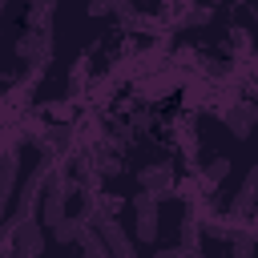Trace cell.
<instances>
[{
  "label": "cell",
  "mask_w": 258,
  "mask_h": 258,
  "mask_svg": "<svg viewBox=\"0 0 258 258\" xmlns=\"http://www.w3.org/2000/svg\"><path fill=\"white\" fill-rule=\"evenodd\" d=\"M44 181H48V165H40L28 181H24V189H20V218H40V206H44Z\"/></svg>",
  "instance_id": "8992f818"
},
{
  "label": "cell",
  "mask_w": 258,
  "mask_h": 258,
  "mask_svg": "<svg viewBox=\"0 0 258 258\" xmlns=\"http://www.w3.org/2000/svg\"><path fill=\"white\" fill-rule=\"evenodd\" d=\"M24 24H28V32H52V8H28Z\"/></svg>",
  "instance_id": "4fadbf2b"
},
{
  "label": "cell",
  "mask_w": 258,
  "mask_h": 258,
  "mask_svg": "<svg viewBox=\"0 0 258 258\" xmlns=\"http://www.w3.org/2000/svg\"><path fill=\"white\" fill-rule=\"evenodd\" d=\"M198 246H202V214L189 206V214L181 218V250H189V254H194Z\"/></svg>",
  "instance_id": "30bf717a"
},
{
  "label": "cell",
  "mask_w": 258,
  "mask_h": 258,
  "mask_svg": "<svg viewBox=\"0 0 258 258\" xmlns=\"http://www.w3.org/2000/svg\"><path fill=\"white\" fill-rule=\"evenodd\" d=\"M185 85V69H177V64H165V69H157L153 77H141L137 81V97L141 101H165L173 89H181Z\"/></svg>",
  "instance_id": "6da1fadb"
},
{
  "label": "cell",
  "mask_w": 258,
  "mask_h": 258,
  "mask_svg": "<svg viewBox=\"0 0 258 258\" xmlns=\"http://www.w3.org/2000/svg\"><path fill=\"white\" fill-rule=\"evenodd\" d=\"M64 202H69V198H64L56 185H48V194H44V206H40V218H44V226H48V230H56V226L69 218V214H64Z\"/></svg>",
  "instance_id": "ba28073f"
},
{
  "label": "cell",
  "mask_w": 258,
  "mask_h": 258,
  "mask_svg": "<svg viewBox=\"0 0 258 258\" xmlns=\"http://www.w3.org/2000/svg\"><path fill=\"white\" fill-rule=\"evenodd\" d=\"M12 117H16V109H12V101H4V97H0V121H12Z\"/></svg>",
  "instance_id": "d6986e66"
},
{
  "label": "cell",
  "mask_w": 258,
  "mask_h": 258,
  "mask_svg": "<svg viewBox=\"0 0 258 258\" xmlns=\"http://www.w3.org/2000/svg\"><path fill=\"white\" fill-rule=\"evenodd\" d=\"M254 202H258V185H254V181H246V185L238 189V198H234L230 214H234V218H250V214H254Z\"/></svg>",
  "instance_id": "8fae6325"
},
{
  "label": "cell",
  "mask_w": 258,
  "mask_h": 258,
  "mask_svg": "<svg viewBox=\"0 0 258 258\" xmlns=\"http://www.w3.org/2000/svg\"><path fill=\"white\" fill-rule=\"evenodd\" d=\"M210 16H214V8H210V4H198V8H189V24H210Z\"/></svg>",
  "instance_id": "9a60e30c"
},
{
  "label": "cell",
  "mask_w": 258,
  "mask_h": 258,
  "mask_svg": "<svg viewBox=\"0 0 258 258\" xmlns=\"http://www.w3.org/2000/svg\"><path fill=\"white\" fill-rule=\"evenodd\" d=\"M113 12V0H89V16H105Z\"/></svg>",
  "instance_id": "e0dca14e"
},
{
  "label": "cell",
  "mask_w": 258,
  "mask_h": 258,
  "mask_svg": "<svg viewBox=\"0 0 258 258\" xmlns=\"http://www.w3.org/2000/svg\"><path fill=\"white\" fill-rule=\"evenodd\" d=\"M16 56L28 60V64H36V69H44L52 60V32H20Z\"/></svg>",
  "instance_id": "3957f363"
},
{
  "label": "cell",
  "mask_w": 258,
  "mask_h": 258,
  "mask_svg": "<svg viewBox=\"0 0 258 258\" xmlns=\"http://www.w3.org/2000/svg\"><path fill=\"white\" fill-rule=\"evenodd\" d=\"M85 226H89V218H85V214H77V218H64V222H60V226L52 230V238H56L60 246H64V242H77Z\"/></svg>",
  "instance_id": "7c38bea8"
},
{
  "label": "cell",
  "mask_w": 258,
  "mask_h": 258,
  "mask_svg": "<svg viewBox=\"0 0 258 258\" xmlns=\"http://www.w3.org/2000/svg\"><path fill=\"white\" fill-rule=\"evenodd\" d=\"M218 117L226 121V129H230L234 137H250V129L258 125V101H242V97H238V101H234L230 109H222Z\"/></svg>",
  "instance_id": "277c9868"
},
{
  "label": "cell",
  "mask_w": 258,
  "mask_h": 258,
  "mask_svg": "<svg viewBox=\"0 0 258 258\" xmlns=\"http://www.w3.org/2000/svg\"><path fill=\"white\" fill-rule=\"evenodd\" d=\"M246 181H254V185H258V161L250 165V173H246Z\"/></svg>",
  "instance_id": "44dd1931"
},
{
  "label": "cell",
  "mask_w": 258,
  "mask_h": 258,
  "mask_svg": "<svg viewBox=\"0 0 258 258\" xmlns=\"http://www.w3.org/2000/svg\"><path fill=\"white\" fill-rule=\"evenodd\" d=\"M44 254V234L36 226V218H20L16 214V230H12V258H40Z\"/></svg>",
  "instance_id": "7a4b0ae2"
},
{
  "label": "cell",
  "mask_w": 258,
  "mask_h": 258,
  "mask_svg": "<svg viewBox=\"0 0 258 258\" xmlns=\"http://www.w3.org/2000/svg\"><path fill=\"white\" fill-rule=\"evenodd\" d=\"M48 117H56V121H69V117H73V105H69V101H56V105H48Z\"/></svg>",
  "instance_id": "2e32d148"
},
{
  "label": "cell",
  "mask_w": 258,
  "mask_h": 258,
  "mask_svg": "<svg viewBox=\"0 0 258 258\" xmlns=\"http://www.w3.org/2000/svg\"><path fill=\"white\" fill-rule=\"evenodd\" d=\"M153 258H185V250H181V246H161Z\"/></svg>",
  "instance_id": "ac0fdd59"
},
{
  "label": "cell",
  "mask_w": 258,
  "mask_h": 258,
  "mask_svg": "<svg viewBox=\"0 0 258 258\" xmlns=\"http://www.w3.org/2000/svg\"><path fill=\"white\" fill-rule=\"evenodd\" d=\"M226 173H230V161H226V157H214V161L198 173V189H202V194H214V189H218V181H222Z\"/></svg>",
  "instance_id": "9c48e42d"
},
{
  "label": "cell",
  "mask_w": 258,
  "mask_h": 258,
  "mask_svg": "<svg viewBox=\"0 0 258 258\" xmlns=\"http://www.w3.org/2000/svg\"><path fill=\"white\" fill-rule=\"evenodd\" d=\"M250 93H254V97H258V81H254V85H250Z\"/></svg>",
  "instance_id": "7402d4cb"
},
{
  "label": "cell",
  "mask_w": 258,
  "mask_h": 258,
  "mask_svg": "<svg viewBox=\"0 0 258 258\" xmlns=\"http://www.w3.org/2000/svg\"><path fill=\"white\" fill-rule=\"evenodd\" d=\"M56 0H28V8H52Z\"/></svg>",
  "instance_id": "ffe728a7"
},
{
  "label": "cell",
  "mask_w": 258,
  "mask_h": 258,
  "mask_svg": "<svg viewBox=\"0 0 258 258\" xmlns=\"http://www.w3.org/2000/svg\"><path fill=\"white\" fill-rule=\"evenodd\" d=\"M137 185H141L145 194H157V202H161V194H173V165H169V161L141 165V173H137Z\"/></svg>",
  "instance_id": "5b68a950"
},
{
  "label": "cell",
  "mask_w": 258,
  "mask_h": 258,
  "mask_svg": "<svg viewBox=\"0 0 258 258\" xmlns=\"http://www.w3.org/2000/svg\"><path fill=\"white\" fill-rule=\"evenodd\" d=\"M16 169H20V153L8 145L0 153V222H4V210L12 206V198H16Z\"/></svg>",
  "instance_id": "52a82bcc"
},
{
  "label": "cell",
  "mask_w": 258,
  "mask_h": 258,
  "mask_svg": "<svg viewBox=\"0 0 258 258\" xmlns=\"http://www.w3.org/2000/svg\"><path fill=\"white\" fill-rule=\"evenodd\" d=\"M0 4H4V0H0Z\"/></svg>",
  "instance_id": "603a6c76"
},
{
  "label": "cell",
  "mask_w": 258,
  "mask_h": 258,
  "mask_svg": "<svg viewBox=\"0 0 258 258\" xmlns=\"http://www.w3.org/2000/svg\"><path fill=\"white\" fill-rule=\"evenodd\" d=\"M254 254H258V238H254V234H238L230 258H254Z\"/></svg>",
  "instance_id": "5bb4252c"
}]
</instances>
